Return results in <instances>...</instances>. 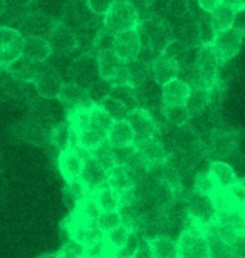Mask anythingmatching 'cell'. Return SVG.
I'll return each instance as SVG.
<instances>
[{"mask_svg":"<svg viewBox=\"0 0 245 258\" xmlns=\"http://www.w3.org/2000/svg\"><path fill=\"white\" fill-rule=\"evenodd\" d=\"M176 243H178V258H210V241L207 231L193 223L185 226Z\"/></svg>","mask_w":245,"mask_h":258,"instance_id":"1","label":"cell"},{"mask_svg":"<svg viewBox=\"0 0 245 258\" xmlns=\"http://www.w3.org/2000/svg\"><path fill=\"white\" fill-rule=\"evenodd\" d=\"M139 14L129 2H113L109 10L103 15V24L109 32L119 34L124 30H136Z\"/></svg>","mask_w":245,"mask_h":258,"instance_id":"2","label":"cell"},{"mask_svg":"<svg viewBox=\"0 0 245 258\" xmlns=\"http://www.w3.org/2000/svg\"><path fill=\"white\" fill-rule=\"evenodd\" d=\"M185 213L190 221L202 230H208L217 220V208L213 203V198L208 195L191 193L185 203Z\"/></svg>","mask_w":245,"mask_h":258,"instance_id":"3","label":"cell"},{"mask_svg":"<svg viewBox=\"0 0 245 258\" xmlns=\"http://www.w3.org/2000/svg\"><path fill=\"white\" fill-rule=\"evenodd\" d=\"M243 42V30L242 27H230L228 30L218 32L213 37V42L210 47L213 52L217 54V57L220 59V62H228L233 57H237V54L240 52Z\"/></svg>","mask_w":245,"mask_h":258,"instance_id":"4","label":"cell"},{"mask_svg":"<svg viewBox=\"0 0 245 258\" xmlns=\"http://www.w3.org/2000/svg\"><path fill=\"white\" fill-rule=\"evenodd\" d=\"M24 35L15 29L0 25V71L9 69L22 57Z\"/></svg>","mask_w":245,"mask_h":258,"instance_id":"5","label":"cell"},{"mask_svg":"<svg viewBox=\"0 0 245 258\" xmlns=\"http://www.w3.org/2000/svg\"><path fill=\"white\" fill-rule=\"evenodd\" d=\"M69 76H71V81L79 84L81 87L89 86L91 82L99 79L96 54L87 50V52H82L81 55H77L76 59H72L69 66Z\"/></svg>","mask_w":245,"mask_h":258,"instance_id":"6","label":"cell"},{"mask_svg":"<svg viewBox=\"0 0 245 258\" xmlns=\"http://www.w3.org/2000/svg\"><path fill=\"white\" fill-rule=\"evenodd\" d=\"M62 84H64V81H62L59 72L45 64H42L40 71L37 72V76H35L32 81L35 94H37V97H40V99H57Z\"/></svg>","mask_w":245,"mask_h":258,"instance_id":"7","label":"cell"},{"mask_svg":"<svg viewBox=\"0 0 245 258\" xmlns=\"http://www.w3.org/2000/svg\"><path fill=\"white\" fill-rule=\"evenodd\" d=\"M86 154L87 153L82 151L79 148L77 149L67 148L64 151L59 153V156H57V168H59V173L62 174V178H64L67 183L81 178L82 169H84Z\"/></svg>","mask_w":245,"mask_h":258,"instance_id":"8","label":"cell"},{"mask_svg":"<svg viewBox=\"0 0 245 258\" xmlns=\"http://www.w3.org/2000/svg\"><path fill=\"white\" fill-rule=\"evenodd\" d=\"M111 49L123 62L136 59L141 50V39H139L138 30H124V32L114 34Z\"/></svg>","mask_w":245,"mask_h":258,"instance_id":"9","label":"cell"},{"mask_svg":"<svg viewBox=\"0 0 245 258\" xmlns=\"http://www.w3.org/2000/svg\"><path fill=\"white\" fill-rule=\"evenodd\" d=\"M134 149L138 151L139 156L143 158V161L150 166H155V164H161L168 159V151L165 149L161 139L156 136H150V138H143V139H134Z\"/></svg>","mask_w":245,"mask_h":258,"instance_id":"10","label":"cell"},{"mask_svg":"<svg viewBox=\"0 0 245 258\" xmlns=\"http://www.w3.org/2000/svg\"><path fill=\"white\" fill-rule=\"evenodd\" d=\"M45 39H47L52 52L71 54L77 49L74 29H71L69 25L59 22V20H56V24L52 25V29L49 30V34Z\"/></svg>","mask_w":245,"mask_h":258,"instance_id":"11","label":"cell"},{"mask_svg":"<svg viewBox=\"0 0 245 258\" xmlns=\"http://www.w3.org/2000/svg\"><path fill=\"white\" fill-rule=\"evenodd\" d=\"M57 101L64 107L66 112L71 109H79V107L91 109V107L94 106L89 97H87L84 87H81L79 84H76V82H72V81L62 84L59 96H57Z\"/></svg>","mask_w":245,"mask_h":258,"instance_id":"12","label":"cell"},{"mask_svg":"<svg viewBox=\"0 0 245 258\" xmlns=\"http://www.w3.org/2000/svg\"><path fill=\"white\" fill-rule=\"evenodd\" d=\"M126 121L133 129L134 139L150 138L158 133V124H156L153 112L143 109V107H134V109L129 111L126 116Z\"/></svg>","mask_w":245,"mask_h":258,"instance_id":"13","label":"cell"},{"mask_svg":"<svg viewBox=\"0 0 245 258\" xmlns=\"http://www.w3.org/2000/svg\"><path fill=\"white\" fill-rule=\"evenodd\" d=\"M54 24V19L47 17V15H44L39 10H29L17 30L24 37H30V35H34V37H47L49 30Z\"/></svg>","mask_w":245,"mask_h":258,"instance_id":"14","label":"cell"},{"mask_svg":"<svg viewBox=\"0 0 245 258\" xmlns=\"http://www.w3.org/2000/svg\"><path fill=\"white\" fill-rule=\"evenodd\" d=\"M69 236L74 238L76 241H79L81 245L87 246L97 240H103L104 233L96 225V221H84L81 218L72 216L71 225H69Z\"/></svg>","mask_w":245,"mask_h":258,"instance_id":"15","label":"cell"},{"mask_svg":"<svg viewBox=\"0 0 245 258\" xmlns=\"http://www.w3.org/2000/svg\"><path fill=\"white\" fill-rule=\"evenodd\" d=\"M52 54V49L45 37H24V49H22V57L27 62L32 64H44L47 62Z\"/></svg>","mask_w":245,"mask_h":258,"instance_id":"16","label":"cell"},{"mask_svg":"<svg viewBox=\"0 0 245 258\" xmlns=\"http://www.w3.org/2000/svg\"><path fill=\"white\" fill-rule=\"evenodd\" d=\"M94 17V14L86 7L84 0H69L62 10L59 22L69 25L71 29H77L79 25L89 22Z\"/></svg>","mask_w":245,"mask_h":258,"instance_id":"17","label":"cell"},{"mask_svg":"<svg viewBox=\"0 0 245 258\" xmlns=\"http://www.w3.org/2000/svg\"><path fill=\"white\" fill-rule=\"evenodd\" d=\"M49 141L57 149V153L64 151L67 148L77 149V133L64 119L52 126V129L49 131Z\"/></svg>","mask_w":245,"mask_h":258,"instance_id":"18","label":"cell"},{"mask_svg":"<svg viewBox=\"0 0 245 258\" xmlns=\"http://www.w3.org/2000/svg\"><path fill=\"white\" fill-rule=\"evenodd\" d=\"M181 74V67L173 62L171 59L165 57V55H158L153 64H151V76H153V82L158 84L160 87L165 86L166 82L176 79Z\"/></svg>","mask_w":245,"mask_h":258,"instance_id":"19","label":"cell"},{"mask_svg":"<svg viewBox=\"0 0 245 258\" xmlns=\"http://www.w3.org/2000/svg\"><path fill=\"white\" fill-rule=\"evenodd\" d=\"M106 143L114 149L128 148L134 144V133L126 119L113 121L106 133Z\"/></svg>","mask_w":245,"mask_h":258,"instance_id":"20","label":"cell"},{"mask_svg":"<svg viewBox=\"0 0 245 258\" xmlns=\"http://www.w3.org/2000/svg\"><path fill=\"white\" fill-rule=\"evenodd\" d=\"M96 60H97V71L101 79H106L113 82L116 79V76L121 72L124 62L113 52V49H104L96 52Z\"/></svg>","mask_w":245,"mask_h":258,"instance_id":"21","label":"cell"},{"mask_svg":"<svg viewBox=\"0 0 245 258\" xmlns=\"http://www.w3.org/2000/svg\"><path fill=\"white\" fill-rule=\"evenodd\" d=\"M106 184L111 189H114L116 193H123V191H128V189L134 188V184H136V178H134L133 171L128 166L116 164V166L108 171Z\"/></svg>","mask_w":245,"mask_h":258,"instance_id":"22","label":"cell"},{"mask_svg":"<svg viewBox=\"0 0 245 258\" xmlns=\"http://www.w3.org/2000/svg\"><path fill=\"white\" fill-rule=\"evenodd\" d=\"M106 176L108 173L99 166V164L89 156V153L86 154V161H84V169L81 174V181L86 184V188L89 191H96L97 188H101L106 184Z\"/></svg>","mask_w":245,"mask_h":258,"instance_id":"23","label":"cell"},{"mask_svg":"<svg viewBox=\"0 0 245 258\" xmlns=\"http://www.w3.org/2000/svg\"><path fill=\"white\" fill-rule=\"evenodd\" d=\"M190 86L183 79H176L161 86V104H185L188 97Z\"/></svg>","mask_w":245,"mask_h":258,"instance_id":"24","label":"cell"},{"mask_svg":"<svg viewBox=\"0 0 245 258\" xmlns=\"http://www.w3.org/2000/svg\"><path fill=\"white\" fill-rule=\"evenodd\" d=\"M153 258H178V243L170 235H156L146 238Z\"/></svg>","mask_w":245,"mask_h":258,"instance_id":"25","label":"cell"},{"mask_svg":"<svg viewBox=\"0 0 245 258\" xmlns=\"http://www.w3.org/2000/svg\"><path fill=\"white\" fill-rule=\"evenodd\" d=\"M208 173H210V176L213 181H215L218 189H227L228 186H232V184L237 181V174L233 166L228 164L227 161H220V159L210 163Z\"/></svg>","mask_w":245,"mask_h":258,"instance_id":"26","label":"cell"},{"mask_svg":"<svg viewBox=\"0 0 245 258\" xmlns=\"http://www.w3.org/2000/svg\"><path fill=\"white\" fill-rule=\"evenodd\" d=\"M210 89L205 86H191L188 97L185 101V106L188 109L190 116H198L205 111V107L210 104Z\"/></svg>","mask_w":245,"mask_h":258,"instance_id":"27","label":"cell"},{"mask_svg":"<svg viewBox=\"0 0 245 258\" xmlns=\"http://www.w3.org/2000/svg\"><path fill=\"white\" fill-rule=\"evenodd\" d=\"M161 116L171 127H185L191 116L185 104H161Z\"/></svg>","mask_w":245,"mask_h":258,"instance_id":"28","label":"cell"},{"mask_svg":"<svg viewBox=\"0 0 245 258\" xmlns=\"http://www.w3.org/2000/svg\"><path fill=\"white\" fill-rule=\"evenodd\" d=\"M237 14L230 5L223 2L220 7H217L213 12L210 14V24L213 30L218 34V32H223V30H228L230 27H233L235 24V19H237Z\"/></svg>","mask_w":245,"mask_h":258,"instance_id":"29","label":"cell"},{"mask_svg":"<svg viewBox=\"0 0 245 258\" xmlns=\"http://www.w3.org/2000/svg\"><path fill=\"white\" fill-rule=\"evenodd\" d=\"M190 52H191V49L188 47V45H185L183 42H181V40L173 37L168 44L165 45V49H163V52H161V55H165V57L171 59L173 62H176L181 67V71H183L185 67H186V64H188V60H190Z\"/></svg>","mask_w":245,"mask_h":258,"instance_id":"30","label":"cell"},{"mask_svg":"<svg viewBox=\"0 0 245 258\" xmlns=\"http://www.w3.org/2000/svg\"><path fill=\"white\" fill-rule=\"evenodd\" d=\"M191 15L190 4L186 0H166V9H165V20L170 24V20L178 24H183Z\"/></svg>","mask_w":245,"mask_h":258,"instance_id":"31","label":"cell"},{"mask_svg":"<svg viewBox=\"0 0 245 258\" xmlns=\"http://www.w3.org/2000/svg\"><path fill=\"white\" fill-rule=\"evenodd\" d=\"M92 198H94L96 205L99 206V210L101 211H113V210H119V196L118 193L114 191L108 186V184H104V186L97 188L96 191H92Z\"/></svg>","mask_w":245,"mask_h":258,"instance_id":"32","label":"cell"},{"mask_svg":"<svg viewBox=\"0 0 245 258\" xmlns=\"http://www.w3.org/2000/svg\"><path fill=\"white\" fill-rule=\"evenodd\" d=\"M89 156L94 159V161L106 173L118 164L116 163V153H114V148L109 146L106 141H104L103 144H99V146L92 149V151H89Z\"/></svg>","mask_w":245,"mask_h":258,"instance_id":"33","label":"cell"},{"mask_svg":"<svg viewBox=\"0 0 245 258\" xmlns=\"http://www.w3.org/2000/svg\"><path fill=\"white\" fill-rule=\"evenodd\" d=\"M104 141H106V134L99 133L92 127H86L81 133H77V148L86 153L92 151V149L97 148Z\"/></svg>","mask_w":245,"mask_h":258,"instance_id":"34","label":"cell"},{"mask_svg":"<svg viewBox=\"0 0 245 258\" xmlns=\"http://www.w3.org/2000/svg\"><path fill=\"white\" fill-rule=\"evenodd\" d=\"M84 89H86V94L91 99L92 104L99 106L104 99H106V97H109V94H111L113 84L109 81L99 77V79H96L94 82H91L89 86H86Z\"/></svg>","mask_w":245,"mask_h":258,"instance_id":"35","label":"cell"},{"mask_svg":"<svg viewBox=\"0 0 245 258\" xmlns=\"http://www.w3.org/2000/svg\"><path fill=\"white\" fill-rule=\"evenodd\" d=\"M99 213H101V210H99V206L96 205L94 198H92V195H87L84 196L79 203H77L76 210H74V216L76 218H81L84 221H96Z\"/></svg>","mask_w":245,"mask_h":258,"instance_id":"36","label":"cell"},{"mask_svg":"<svg viewBox=\"0 0 245 258\" xmlns=\"http://www.w3.org/2000/svg\"><path fill=\"white\" fill-rule=\"evenodd\" d=\"M143 235L136 230H129V233L124 240V243L113 253V258H133V255L136 253L139 241H141Z\"/></svg>","mask_w":245,"mask_h":258,"instance_id":"37","label":"cell"},{"mask_svg":"<svg viewBox=\"0 0 245 258\" xmlns=\"http://www.w3.org/2000/svg\"><path fill=\"white\" fill-rule=\"evenodd\" d=\"M114 99H118L119 102H123L124 106L128 107V111L138 107V99H136V91L131 86H113L111 94H109Z\"/></svg>","mask_w":245,"mask_h":258,"instance_id":"38","label":"cell"},{"mask_svg":"<svg viewBox=\"0 0 245 258\" xmlns=\"http://www.w3.org/2000/svg\"><path fill=\"white\" fill-rule=\"evenodd\" d=\"M67 2L69 0H35L34 5L35 10H39V12H42L44 15H47V17L54 20H59Z\"/></svg>","mask_w":245,"mask_h":258,"instance_id":"39","label":"cell"},{"mask_svg":"<svg viewBox=\"0 0 245 258\" xmlns=\"http://www.w3.org/2000/svg\"><path fill=\"white\" fill-rule=\"evenodd\" d=\"M103 107V111L106 112V114L111 117L113 121H121V119H126L128 116V107L123 104V102H119L118 99H114V97H106L101 104H99Z\"/></svg>","mask_w":245,"mask_h":258,"instance_id":"40","label":"cell"},{"mask_svg":"<svg viewBox=\"0 0 245 258\" xmlns=\"http://www.w3.org/2000/svg\"><path fill=\"white\" fill-rule=\"evenodd\" d=\"M111 122L113 119L103 111L101 106H92L89 109V127L106 134L109 126H111Z\"/></svg>","mask_w":245,"mask_h":258,"instance_id":"41","label":"cell"},{"mask_svg":"<svg viewBox=\"0 0 245 258\" xmlns=\"http://www.w3.org/2000/svg\"><path fill=\"white\" fill-rule=\"evenodd\" d=\"M96 225L101 228L103 233H108L118 226L123 225V218H121V213L119 210H113V211H101L96 220Z\"/></svg>","mask_w":245,"mask_h":258,"instance_id":"42","label":"cell"},{"mask_svg":"<svg viewBox=\"0 0 245 258\" xmlns=\"http://www.w3.org/2000/svg\"><path fill=\"white\" fill-rule=\"evenodd\" d=\"M217 184L215 181L212 179L210 173L208 171H200L197 173V176L193 179V191L195 193H200V195H208L212 196L213 193L217 191Z\"/></svg>","mask_w":245,"mask_h":258,"instance_id":"43","label":"cell"},{"mask_svg":"<svg viewBox=\"0 0 245 258\" xmlns=\"http://www.w3.org/2000/svg\"><path fill=\"white\" fill-rule=\"evenodd\" d=\"M128 233H129V228L126 225H121V226H118V228L104 233V241H106V245L109 246V250H111L113 253L124 243Z\"/></svg>","mask_w":245,"mask_h":258,"instance_id":"44","label":"cell"},{"mask_svg":"<svg viewBox=\"0 0 245 258\" xmlns=\"http://www.w3.org/2000/svg\"><path fill=\"white\" fill-rule=\"evenodd\" d=\"M84 253H86V246L69 236L64 241V245H62V248L57 255H59V258H84Z\"/></svg>","mask_w":245,"mask_h":258,"instance_id":"45","label":"cell"},{"mask_svg":"<svg viewBox=\"0 0 245 258\" xmlns=\"http://www.w3.org/2000/svg\"><path fill=\"white\" fill-rule=\"evenodd\" d=\"M84 258H113V251L109 250V246L106 245V241L103 238L86 246Z\"/></svg>","mask_w":245,"mask_h":258,"instance_id":"46","label":"cell"},{"mask_svg":"<svg viewBox=\"0 0 245 258\" xmlns=\"http://www.w3.org/2000/svg\"><path fill=\"white\" fill-rule=\"evenodd\" d=\"M197 27H198V35H200V44L202 45H212L213 37L217 35V32L212 27L210 17H208V19H200L197 22Z\"/></svg>","mask_w":245,"mask_h":258,"instance_id":"47","label":"cell"},{"mask_svg":"<svg viewBox=\"0 0 245 258\" xmlns=\"http://www.w3.org/2000/svg\"><path fill=\"white\" fill-rule=\"evenodd\" d=\"M113 37L114 34L109 32L106 27H101L99 32L94 37V44H92V49L96 50H104V49H111L113 47Z\"/></svg>","mask_w":245,"mask_h":258,"instance_id":"48","label":"cell"},{"mask_svg":"<svg viewBox=\"0 0 245 258\" xmlns=\"http://www.w3.org/2000/svg\"><path fill=\"white\" fill-rule=\"evenodd\" d=\"M227 193L228 196L232 198V201L235 203L238 208H242L243 206V201H245V186H243V181L242 179H237L235 183L232 184V186L227 188Z\"/></svg>","mask_w":245,"mask_h":258,"instance_id":"49","label":"cell"},{"mask_svg":"<svg viewBox=\"0 0 245 258\" xmlns=\"http://www.w3.org/2000/svg\"><path fill=\"white\" fill-rule=\"evenodd\" d=\"M113 2L114 0H84L86 7L94 15H101V17L108 12L109 7L113 5Z\"/></svg>","mask_w":245,"mask_h":258,"instance_id":"50","label":"cell"},{"mask_svg":"<svg viewBox=\"0 0 245 258\" xmlns=\"http://www.w3.org/2000/svg\"><path fill=\"white\" fill-rule=\"evenodd\" d=\"M133 258H153V253H151V248H150V243H148V240L141 238V241H139V246H138V250H136V253L133 255Z\"/></svg>","mask_w":245,"mask_h":258,"instance_id":"51","label":"cell"},{"mask_svg":"<svg viewBox=\"0 0 245 258\" xmlns=\"http://www.w3.org/2000/svg\"><path fill=\"white\" fill-rule=\"evenodd\" d=\"M128 2L136 9V12L139 14V17H141V14H148V10L151 9L155 0H128Z\"/></svg>","mask_w":245,"mask_h":258,"instance_id":"52","label":"cell"},{"mask_svg":"<svg viewBox=\"0 0 245 258\" xmlns=\"http://www.w3.org/2000/svg\"><path fill=\"white\" fill-rule=\"evenodd\" d=\"M197 4L203 12L212 14L213 10H215L217 7H220V5L223 4V0H197Z\"/></svg>","mask_w":245,"mask_h":258,"instance_id":"53","label":"cell"},{"mask_svg":"<svg viewBox=\"0 0 245 258\" xmlns=\"http://www.w3.org/2000/svg\"><path fill=\"white\" fill-rule=\"evenodd\" d=\"M223 2L230 5V7L235 10V12H238V14H240L242 10L245 9V0H223Z\"/></svg>","mask_w":245,"mask_h":258,"instance_id":"54","label":"cell"},{"mask_svg":"<svg viewBox=\"0 0 245 258\" xmlns=\"http://www.w3.org/2000/svg\"><path fill=\"white\" fill-rule=\"evenodd\" d=\"M37 258H59V255H57V253H42V255H39Z\"/></svg>","mask_w":245,"mask_h":258,"instance_id":"55","label":"cell"},{"mask_svg":"<svg viewBox=\"0 0 245 258\" xmlns=\"http://www.w3.org/2000/svg\"><path fill=\"white\" fill-rule=\"evenodd\" d=\"M5 9H7V2H5V0H0V15L5 12Z\"/></svg>","mask_w":245,"mask_h":258,"instance_id":"56","label":"cell"},{"mask_svg":"<svg viewBox=\"0 0 245 258\" xmlns=\"http://www.w3.org/2000/svg\"><path fill=\"white\" fill-rule=\"evenodd\" d=\"M114 2H128V0H114Z\"/></svg>","mask_w":245,"mask_h":258,"instance_id":"57","label":"cell"}]
</instances>
